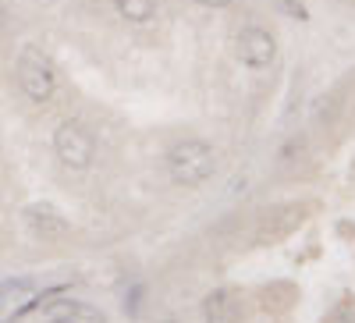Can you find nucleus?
<instances>
[{
  "label": "nucleus",
  "mask_w": 355,
  "mask_h": 323,
  "mask_svg": "<svg viewBox=\"0 0 355 323\" xmlns=\"http://www.w3.org/2000/svg\"><path fill=\"white\" fill-rule=\"evenodd\" d=\"M164 167H167V178L174 185L196 189V185L210 182L214 174H217V150H214V142L196 139V135L178 139L174 146H167Z\"/></svg>",
  "instance_id": "f257e3e1"
},
{
  "label": "nucleus",
  "mask_w": 355,
  "mask_h": 323,
  "mask_svg": "<svg viewBox=\"0 0 355 323\" xmlns=\"http://www.w3.org/2000/svg\"><path fill=\"white\" fill-rule=\"evenodd\" d=\"M15 78H18L21 96L33 107H50L57 100V93H61V78H57V68L50 61V53H43L36 43H25L18 50Z\"/></svg>",
  "instance_id": "f03ea898"
},
{
  "label": "nucleus",
  "mask_w": 355,
  "mask_h": 323,
  "mask_svg": "<svg viewBox=\"0 0 355 323\" xmlns=\"http://www.w3.org/2000/svg\"><path fill=\"white\" fill-rule=\"evenodd\" d=\"M50 142H53L57 160H61L68 171L82 174V171H89L96 164V135L85 121H78V117H64V121L53 128Z\"/></svg>",
  "instance_id": "7ed1b4c3"
},
{
  "label": "nucleus",
  "mask_w": 355,
  "mask_h": 323,
  "mask_svg": "<svg viewBox=\"0 0 355 323\" xmlns=\"http://www.w3.org/2000/svg\"><path fill=\"white\" fill-rule=\"evenodd\" d=\"M234 53L249 71H266L277 61V36L266 25H242L234 36Z\"/></svg>",
  "instance_id": "20e7f679"
},
{
  "label": "nucleus",
  "mask_w": 355,
  "mask_h": 323,
  "mask_svg": "<svg viewBox=\"0 0 355 323\" xmlns=\"http://www.w3.org/2000/svg\"><path fill=\"white\" fill-rule=\"evenodd\" d=\"M21 224L36 242H64L71 234V220L53 202H28V207H21Z\"/></svg>",
  "instance_id": "39448f33"
},
{
  "label": "nucleus",
  "mask_w": 355,
  "mask_h": 323,
  "mask_svg": "<svg viewBox=\"0 0 355 323\" xmlns=\"http://www.w3.org/2000/svg\"><path fill=\"white\" fill-rule=\"evenodd\" d=\"M202 323H245V306L239 299V291L231 288H214L199 306Z\"/></svg>",
  "instance_id": "423d86ee"
},
{
  "label": "nucleus",
  "mask_w": 355,
  "mask_h": 323,
  "mask_svg": "<svg viewBox=\"0 0 355 323\" xmlns=\"http://www.w3.org/2000/svg\"><path fill=\"white\" fill-rule=\"evenodd\" d=\"M302 220H306V207H299V202L277 207L270 217L259 224V238H263V242H277V238H284V234H291Z\"/></svg>",
  "instance_id": "0eeeda50"
},
{
  "label": "nucleus",
  "mask_w": 355,
  "mask_h": 323,
  "mask_svg": "<svg viewBox=\"0 0 355 323\" xmlns=\"http://www.w3.org/2000/svg\"><path fill=\"white\" fill-rule=\"evenodd\" d=\"M110 4L128 25H150L160 15V0H110Z\"/></svg>",
  "instance_id": "6e6552de"
},
{
  "label": "nucleus",
  "mask_w": 355,
  "mask_h": 323,
  "mask_svg": "<svg viewBox=\"0 0 355 323\" xmlns=\"http://www.w3.org/2000/svg\"><path fill=\"white\" fill-rule=\"evenodd\" d=\"M36 291V277H8L0 281V299L4 302H25Z\"/></svg>",
  "instance_id": "1a4fd4ad"
},
{
  "label": "nucleus",
  "mask_w": 355,
  "mask_h": 323,
  "mask_svg": "<svg viewBox=\"0 0 355 323\" xmlns=\"http://www.w3.org/2000/svg\"><path fill=\"white\" fill-rule=\"evenodd\" d=\"M142 302H146V284H128V288H125V295H121V309H125V316H139Z\"/></svg>",
  "instance_id": "9d476101"
},
{
  "label": "nucleus",
  "mask_w": 355,
  "mask_h": 323,
  "mask_svg": "<svg viewBox=\"0 0 355 323\" xmlns=\"http://www.w3.org/2000/svg\"><path fill=\"white\" fill-rule=\"evenodd\" d=\"M274 4H277L288 18H299V21H306V18H309V11H306L302 0H274Z\"/></svg>",
  "instance_id": "9b49d317"
},
{
  "label": "nucleus",
  "mask_w": 355,
  "mask_h": 323,
  "mask_svg": "<svg viewBox=\"0 0 355 323\" xmlns=\"http://www.w3.org/2000/svg\"><path fill=\"white\" fill-rule=\"evenodd\" d=\"M192 4L210 8V11H224V8H231V0H192Z\"/></svg>",
  "instance_id": "f8f14e48"
},
{
  "label": "nucleus",
  "mask_w": 355,
  "mask_h": 323,
  "mask_svg": "<svg viewBox=\"0 0 355 323\" xmlns=\"http://www.w3.org/2000/svg\"><path fill=\"white\" fill-rule=\"evenodd\" d=\"M8 28V11H4V4H0V33Z\"/></svg>",
  "instance_id": "ddd939ff"
},
{
  "label": "nucleus",
  "mask_w": 355,
  "mask_h": 323,
  "mask_svg": "<svg viewBox=\"0 0 355 323\" xmlns=\"http://www.w3.org/2000/svg\"><path fill=\"white\" fill-rule=\"evenodd\" d=\"M50 323H78V320H75V316H53Z\"/></svg>",
  "instance_id": "4468645a"
},
{
  "label": "nucleus",
  "mask_w": 355,
  "mask_h": 323,
  "mask_svg": "<svg viewBox=\"0 0 355 323\" xmlns=\"http://www.w3.org/2000/svg\"><path fill=\"white\" fill-rule=\"evenodd\" d=\"M164 323H182V320H164Z\"/></svg>",
  "instance_id": "2eb2a0df"
},
{
  "label": "nucleus",
  "mask_w": 355,
  "mask_h": 323,
  "mask_svg": "<svg viewBox=\"0 0 355 323\" xmlns=\"http://www.w3.org/2000/svg\"><path fill=\"white\" fill-rule=\"evenodd\" d=\"M352 4H355V0H352Z\"/></svg>",
  "instance_id": "dca6fc26"
}]
</instances>
